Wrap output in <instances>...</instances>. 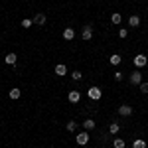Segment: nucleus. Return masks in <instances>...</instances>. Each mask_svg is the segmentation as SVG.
Listing matches in <instances>:
<instances>
[{"instance_id": "9", "label": "nucleus", "mask_w": 148, "mask_h": 148, "mask_svg": "<svg viewBox=\"0 0 148 148\" xmlns=\"http://www.w3.org/2000/svg\"><path fill=\"white\" fill-rule=\"evenodd\" d=\"M34 24H38V26H44V24H46V14L38 12V14L34 16Z\"/></svg>"}, {"instance_id": "5", "label": "nucleus", "mask_w": 148, "mask_h": 148, "mask_svg": "<svg viewBox=\"0 0 148 148\" xmlns=\"http://www.w3.org/2000/svg\"><path fill=\"white\" fill-rule=\"evenodd\" d=\"M119 114H121V116H130V114H132V107H130V105H121V107H119Z\"/></svg>"}, {"instance_id": "21", "label": "nucleus", "mask_w": 148, "mask_h": 148, "mask_svg": "<svg viewBox=\"0 0 148 148\" xmlns=\"http://www.w3.org/2000/svg\"><path fill=\"white\" fill-rule=\"evenodd\" d=\"M65 128H67L69 132H73V130H75V128H77V123H73V121H69L67 125H65Z\"/></svg>"}, {"instance_id": "8", "label": "nucleus", "mask_w": 148, "mask_h": 148, "mask_svg": "<svg viewBox=\"0 0 148 148\" xmlns=\"http://www.w3.org/2000/svg\"><path fill=\"white\" fill-rule=\"evenodd\" d=\"M73 38H75V30H73V28H65V30H63V40L71 42Z\"/></svg>"}, {"instance_id": "18", "label": "nucleus", "mask_w": 148, "mask_h": 148, "mask_svg": "<svg viewBox=\"0 0 148 148\" xmlns=\"http://www.w3.org/2000/svg\"><path fill=\"white\" fill-rule=\"evenodd\" d=\"M113 146L114 148H125L126 144H125V140H123V138H114V140H113Z\"/></svg>"}, {"instance_id": "12", "label": "nucleus", "mask_w": 148, "mask_h": 148, "mask_svg": "<svg viewBox=\"0 0 148 148\" xmlns=\"http://www.w3.org/2000/svg\"><path fill=\"white\" fill-rule=\"evenodd\" d=\"M95 126H97V123H95L93 119H87V121L83 123V128H85V130H93Z\"/></svg>"}, {"instance_id": "22", "label": "nucleus", "mask_w": 148, "mask_h": 148, "mask_svg": "<svg viewBox=\"0 0 148 148\" xmlns=\"http://www.w3.org/2000/svg\"><path fill=\"white\" fill-rule=\"evenodd\" d=\"M32 24H34V20H30V18H24V20H22V28H30Z\"/></svg>"}, {"instance_id": "7", "label": "nucleus", "mask_w": 148, "mask_h": 148, "mask_svg": "<svg viewBox=\"0 0 148 148\" xmlns=\"http://www.w3.org/2000/svg\"><path fill=\"white\" fill-rule=\"evenodd\" d=\"M128 26H130V28H138V26H140V16L132 14V16L128 18Z\"/></svg>"}, {"instance_id": "4", "label": "nucleus", "mask_w": 148, "mask_h": 148, "mask_svg": "<svg viewBox=\"0 0 148 148\" xmlns=\"http://www.w3.org/2000/svg\"><path fill=\"white\" fill-rule=\"evenodd\" d=\"M146 61H148V57L144 56V53H138V56L134 57V65H136V67H144Z\"/></svg>"}, {"instance_id": "24", "label": "nucleus", "mask_w": 148, "mask_h": 148, "mask_svg": "<svg viewBox=\"0 0 148 148\" xmlns=\"http://www.w3.org/2000/svg\"><path fill=\"white\" fill-rule=\"evenodd\" d=\"M119 36H121V38H123V40H125L126 36H128V32H126L125 28H121V30H119Z\"/></svg>"}, {"instance_id": "17", "label": "nucleus", "mask_w": 148, "mask_h": 148, "mask_svg": "<svg viewBox=\"0 0 148 148\" xmlns=\"http://www.w3.org/2000/svg\"><path fill=\"white\" fill-rule=\"evenodd\" d=\"M132 148H146V140H142V138H136V140L132 142Z\"/></svg>"}, {"instance_id": "1", "label": "nucleus", "mask_w": 148, "mask_h": 148, "mask_svg": "<svg viewBox=\"0 0 148 148\" xmlns=\"http://www.w3.org/2000/svg\"><path fill=\"white\" fill-rule=\"evenodd\" d=\"M87 95H89V99H93V101H99L101 99V95H103V91L99 89V87H89V91H87Z\"/></svg>"}, {"instance_id": "6", "label": "nucleus", "mask_w": 148, "mask_h": 148, "mask_svg": "<svg viewBox=\"0 0 148 148\" xmlns=\"http://www.w3.org/2000/svg\"><path fill=\"white\" fill-rule=\"evenodd\" d=\"M130 83H132V85H140V83H142V73H140V71H134V73L130 75Z\"/></svg>"}, {"instance_id": "3", "label": "nucleus", "mask_w": 148, "mask_h": 148, "mask_svg": "<svg viewBox=\"0 0 148 148\" xmlns=\"http://www.w3.org/2000/svg\"><path fill=\"white\" fill-rule=\"evenodd\" d=\"M81 38H83L85 42H89V40L93 38V28L91 26H85V28L81 30Z\"/></svg>"}, {"instance_id": "19", "label": "nucleus", "mask_w": 148, "mask_h": 148, "mask_svg": "<svg viewBox=\"0 0 148 148\" xmlns=\"http://www.w3.org/2000/svg\"><path fill=\"white\" fill-rule=\"evenodd\" d=\"M119 130H121V126H119V123H111V126H109V132H111V134H116Z\"/></svg>"}, {"instance_id": "16", "label": "nucleus", "mask_w": 148, "mask_h": 148, "mask_svg": "<svg viewBox=\"0 0 148 148\" xmlns=\"http://www.w3.org/2000/svg\"><path fill=\"white\" fill-rule=\"evenodd\" d=\"M20 95H22V91H20L18 87L10 89V99H14V101H16V99H20Z\"/></svg>"}, {"instance_id": "11", "label": "nucleus", "mask_w": 148, "mask_h": 148, "mask_svg": "<svg viewBox=\"0 0 148 148\" xmlns=\"http://www.w3.org/2000/svg\"><path fill=\"white\" fill-rule=\"evenodd\" d=\"M81 93L79 91H69V103H79Z\"/></svg>"}, {"instance_id": "2", "label": "nucleus", "mask_w": 148, "mask_h": 148, "mask_svg": "<svg viewBox=\"0 0 148 148\" xmlns=\"http://www.w3.org/2000/svg\"><path fill=\"white\" fill-rule=\"evenodd\" d=\"M75 140H77V144H81V146H85V144L89 142V132H87V130H83V132H79V134L75 136Z\"/></svg>"}, {"instance_id": "20", "label": "nucleus", "mask_w": 148, "mask_h": 148, "mask_svg": "<svg viewBox=\"0 0 148 148\" xmlns=\"http://www.w3.org/2000/svg\"><path fill=\"white\" fill-rule=\"evenodd\" d=\"M81 77H83V73H81V71H77V69L71 73V79H73V81H81Z\"/></svg>"}, {"instance_id": "15", "label": "nucleus", "mask_w": 148, "mask_h": 148, "mask_svg": "<svg viewBox=\"0 0 148 148\" xmlns=\"http://www.w3.org/2000/svg\"><path fill=\"white\" fill-rule=\"evenodd\" d=\"M109 61H111V63H113V65H119V63H121V61H123V57L119 56V53H113V56L109 57Z\"/></svg>"}, {"instance_id": "23", "label": "nucleus", "mask_w": 148, "mask_h": 148, "mask_svg": "<svg viewBox=\"0 0 148 148\" xmlns=\"http://www.w3.org/2000/svg\"><path fill=\"white\" fill-rule=\"evenodd\" d=\"M138 87H140V91H142V93H146V95H148V81H146V83H140Z\"/></svg>"}, {"instance_id": "10", "label": "nucleus", "mask_w": 148, "mask_h": 148, "mask_svg": "<svg viewBox=\"0 0 148 148\" xmlns=\"http://www.w3.org/2000/svg\"><path fill=\"white\" fill-rule=\"evenodd\" d=\"M56 75H59V77L67 75V67H65L63 63H59V65H56Z\"/></svg>"}, {"instance_id": "14", "label": "nucleus", "mask_w": 148, "mask_h": 148, "mask_svg": "<svg viewBox=\"0 0 148 148\" xmlns=\"http://www.w3.org/2000/svg\"><path fill=\"white\" fill-rule=\"evenodd\" d=\"M4 59H6V63H8V65H14L18 57H16V53H6V57H4Z\"/></svg>"}, {"instance_id": "13", "label": "nucleus", "mask_w": 148, "mask_h": 148, "mask_svg": "<svg viewBox=\"0 0 148 148\" xmlns=\"http://www.w3.org/2000/svg\"><path fill=\"white\" fill-rule=\"evenodd\" d=\"M111 22H113L114 26H119V24L123 22V16H121V14H119V12H114L113 16H111Z\"/></svg>"}, {"instance_id": "25", "label": "nucleus", "mask_w": 148, "mask_h": 148, "mask_svg": "<svg viewBox=\"0 0 148 148\" xmlns=\"http://www.w3.org/2000/svg\"><path fill=\"white\" fill-rule=\"evenodd\" d=\"M113 77H114V81H121V79H123V73H121V71H114Z\"/></svg>"}]
</instances>
